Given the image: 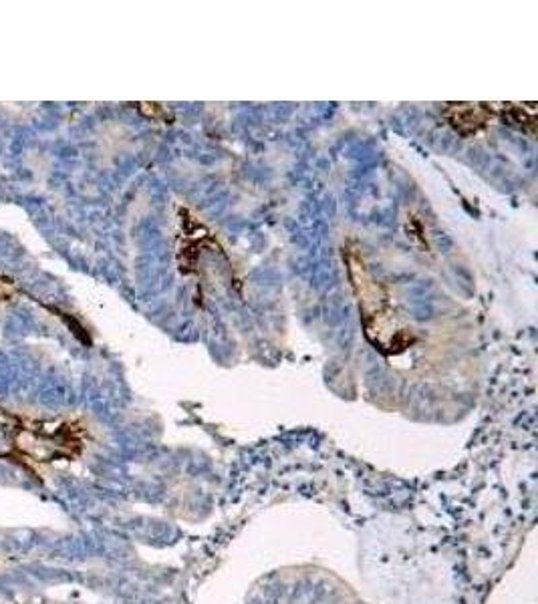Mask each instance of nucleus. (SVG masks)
Returning <instances> with one entry per match:
<instances>
[{
    "label": "nucleus",
    "mask_w": 538,
    "mask_h": 604,
    "mask_svg": "<svg viewBox=\"0 0 538 604\" xmlns=\"http://www.w3.org/2000/svg\"><path fill=\"white\" fill-rule=\"evenodd\" d=\"M347 268L357 294L367 339L383 355H401L403 351H408L414 345L416 337L395 315L389 294L379 282H375L363 260L353 250L347 252Z\"/></svg>",
    "instance_id": "1"
},
{
    "label": "nucleus",
    "mask_w": 538,
    "mask_h": 604,
    "mask_svg": "<svg viewBox=\"0 0 538 604\" xmlns=\"http://www.w3.org/2000/svg\"><path fill=\"white\" fill-rule=\"evenodd\" d=\"M492 115V103H450L444 109L448 123L464 137L484 129Z\"/></svg>",
    "instance_id": "2"
},
{
    "label": "nucleus",
    "mask_w": 538,
    "mask_h": 604,
    "mask_svg": "<svg viewBox=\"0 0 538 604\" xmlns=\"http://www.w3.org/2000/svg\"><path fill=\"white\" fill-rule=\"evenodd\" d=\"M492 113L530 135L536 127V103H492Z\"/></svg>",
    "instance_id": "3"
}]
</instances>
